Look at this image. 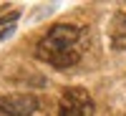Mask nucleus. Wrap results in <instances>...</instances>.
Returning a JSON list of instances; mask_svg holds the SVG:
<instances>
[{"label":"nucleus","instance_id":"1","mask_svg":"<svg viewBox=\"0 0 126 116\" xmlns=\"http://www.w3.org/2000/svg\"><path fill=\"white\" fill-rule=\"evenodd\" d=\"M35 56L38 61H43L58 71L76 66L81 58V28L73 23L50 25L35 43Z\"/></svg>","mask_w":126,"mask_h":116},{"label":"nucleus","instance_id":"2","mask_svg":"<svg viewBox=\"0 0 126 116\" xmlns=\"http://www.w3.org/2000/svg\"><path fill=\"white\" fill-rule=\"evenodd\" d=\"M58 116H93V99L86 88L68 86L58 99Z\"/></svg>","mask_w":126,"mask_h":116},{"label":"nucleus","instance_id":"3","mask_svg":"<svg viewBox=\"0 0 126 116\" xmlns=\"http://www.w3.org/2000/svg\"><path fill=\"white\" fill-rule=\"evenodd\" d=\"M38 106L40 103L33 93H0V114L3 116H33Z\"/></svg>","mask_w":126,"mask_h":116},{"label":"nucleus","instance_id":"4","mask_svg":"<svg viewBox=\"0 0 126 116\" xmlns=\"http://www.w3.org/2000/svg\"><path fill=\"white\" fill-rule=\"evenodd\" d=\"M109 40L113 50H126V13L116 10L111 15V25H109Z\"/></svg>","mask_w":126,"mask_h":116}]
</instances>
